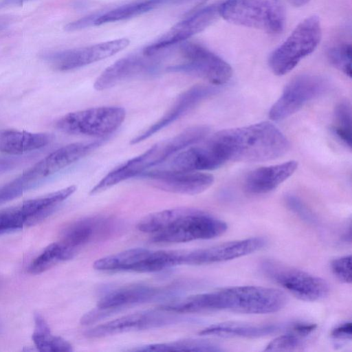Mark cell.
Listing matches in <instances>:
<instances>
[{"label":"cell","mask_w":352,"mask_h":352,"mask_svg":"<svg viewBox=\"0 0 352 352\" xmlns=\"http://www.w3.org/2000/svg\"><path fill=\"white\" fill-rule=\"evenodd\" d=\"M125 116L122 107H98L69 113L57 120L56 126L69 134L102 137L118 129Z\"/></svg>","instance_id":"cell-8"},{"label":"cell","mask_w":352,"mask_h":352,"mask_svg":"<svg viewBox=\"0 0 352 352\" xmlns=\"http://www.w3.org/2000/svg\"><path fill=\"white\" fill-rule=\"evenodd\" d=\"M329 87L322 77L302 74L294 78L269 111L273 120L285 119L297 112L306 103L322 95Z\"/></svg>","instance_id":"cell-11"},{"label":"cell","mask_w":352,"mask_h":352,"mask_svg":"<svg viewBox=\"0 0 352 352\" xmlns=\"http://www.w3.org/2000/svg\"><path fill=\"white\" fill-rule=\"evenodd\" d=\"M50 140V136L44 133L3 129L0 131V151L21 155L45 146Z\"/></svg>","instance_id":"cell-24"},{"label":"cell","mask_w":352,"mask_h":352,"mask_svg":"<svg viewBox=\"0 0 352 352\" xmlns=\"http://www.w3.org/2000/svg\"><path fill=\"white\" fill-rule=\"evenodd\" d=\"M289 3L295 7H300L307 4L310 0H286Z\"/></svg>","instance_id":"cell-38"},{"label":"cell","mask_w":352,"mask_h":352,"mask_svg":"<svg viewBox=\"0 0 352 352\" xmlns=\"http://www.w3.org/2000/svg\"><path fill=\"white\" fill-rule=\"evenodd\" d=\"M352 115L351 106L345 102L337 105L334 112L333 133L346 146L351 148Z\"/></svg>","instance_id":"cell-30"},{"label":"cell","mask_w":352,"mask_h":352,"mask_svg":"<svg viewBox=\"0 0 352 352\" xmlns=\"http://www.w3.org/2000/svg\"><path fill=\"white\" fill-rule=\"evenodd\" d=\"M165 4H171V0H140L132 2L105 13L98 14L94 21V25L130 19Z\"/></svg>","instance_id":"cell-26"},{"label":"cell","mask_w":352,"mask_h":352,"mask_svg":"<svg viewBox=\"0 0 352 352\" xmlns=\"http://www.w3.org/2000/svg\"><path fill=\"white\" fill-rule=\"evenodd\" d=\"M9 20L6 17H0V31L4 30L9 25Z\"/></svg>","instance_id":"cell-39"},{"label":"cell","mask_w":352,"mask_h":352,"mask_svg":"<svg viewBox=\"0 0 352 352\" xmlns=\"http://www.w3.org/2000/svg\"><path fill=\"white\" fill-rule=\"evenodd\" d=\"M23 160L24 157H20L19 155L0 158V173L13 168Z\"/></svg>","instance_id":"cell-37"},{"label":"cell","mask_w":352,"mask_h":352,"mask_svg":"<svg viewBox=\"0 0 352 352\" xmlns=\"http://www.w3.org/2000/svg\"><path fill=\"white\" fill-rule=\"evenodd\" d=\"M205 125L189 127L180 133L160 141L143 153L114 168L90 190L91 195L99 193L131 177H138L166 160L183 149L201 142L209 133Z\"/></svg>","instance_id":"cell-3"},{"label":"cell","mask_w":352,"mask_h":352,"mask_svg":"<svg viewBox=\"0 0 352 352\" xmlns=\"http://www.w3.org/2000/svg\"><path fill=\"white\" fill-rule=\"evenodd\" d=\"M72 193V189L66 187L0 212V234L38 223Z\"/></svg>","instance_id":"cell-10"},{"label":"cell","mask_w":352,"mask_h":352,"mask_svg":"<svg viewBox=\"0 0 352 352\" xmlns=\"http://www.w3.org/2000/svg\"><path fill=\"white\" fill-rule=\"evenodd\" d=\"M261 270L276 284L305 301L320 300L329 292L325 280L276 260H263Z\"/></svg>","instance_id":"cell-6"},{"label":"cell","mask_w":352,"mask_h":352,"mask_svg":"<svg viewBox=\"0 0 352 352\" xmlns=\"http://www.w3.org/2000/svg\"><path fill=\"white\" fill-rule=\"evenodd\" d=\"M138 177L162 190L189 195L205 191L214 182L213 176L210 174L169 168L148 170Z\"/></svg>","instance_id":"cell-15"},{"label":"cell","mask_w":352,"mask_h":352,"mask_svg":"<svg viewBox=\"0 0 352 352\" xmlns=\"http://www.w3.org/2000/svg\"><path fill=\"white\" fill-rule=\"evenodd\" d=\"M129 43L128 38H118L78 49L45 53L43 58L59 71H69L109 58Z\"/></svg>","instance_id":"cell-13"},{"label":"cell","mask_w":352,"mask_h":352,"mask_svg":"<svg viewBox=\"0 0 352 352\" xmlns=\"http://www.w3.org/2000/svg\"><path fill=\"white\" fill-rule=\"evenodd\" d=\"M287 302L280 290L261 286H234L190 296L163 305L160 308L168 311L197 313L227 311L248 314L276 312Z\"/></svg>","instance_id":"cell-1"},{"label":"cell","mask_w":352,"mask_h":352,"mask_svg":"<svg viewBox=\"0 0 352 352\" xmlns=\"http://www.w3.org/2000/svg\"><path fill=\"white\" fill-rule=\"evenodd\" d=\"M180 52L184 62L169 66L167 71L200 77L216 85L226 83L232 77L230 65L200 44L189 41L182 43Z\"/></svg>","instance_id":"cell-9"},{"label":"cell","mask_w":352,"mask_h":352,"mask_svg":"<svg viewBox=\"0 0 352 352\" xmlns=\"http://www.w3.org/2000/svg\"><path fill=\"white\" fill-rule=\"evenodd\" d=\"M352 324L350 321L342 322L331 331V336L336 340L346 341L351 340Z\"/></svg>","instance_id":"cell-35"},{"label":"cell","mask_w":352,"mask_h":352,"mask_svg":"<svg viewBox=\"0 0 352 352\" xmlns=\"http://www.w3.org/2000/svg\"><path fill=\"white\" fill-rule=\"evenodd\" d=\"M69 256L58 242H54L30 263L28 271L31 274H38L50 269L58 262L69 259Z\"/></svg>","instance_id":"cell-29"},{"label":"cell","mask_w":352,"mask_h":352,"mask_svg":"<svg viewBox=\"0 0 352 352\" xmlns=\"http://www.w3.org/2000/svg\"><path fill=\"white\" fill-rule=\"evenodd\" d=\"M136 351H221L223 349L219 344L211 341L199 339H185L164 343L146 344L138 346Z\"/></svg>","instance_id":"cell-28"},{"label":"cell","mask_w":352,"mask_h":352,"mask_svg":"<svg viewBox=\"0 0 352 352\" xmlns=\"http://www.w3.org/2000/svg\"><path fill=\"white\" fill-rule=\"evenodd\" d=\"M296 161L260 167L249 173L245 179L244 187L250 194L261 195L276 188L296 171Z\"/></svg>","instance_id":"cell-20"},{"label":"cell","mask_w":352,"mask_h":352,"mask_svg":"<svg viewBox=\"0 0 352 352\" xmlns=\"http://www.w3.org/2000/svg\"><path fill=\"white\" fill-rule=\"evenodd\" d=\"M321 35L320 22L316 16L300 22L270 54L268 63L274 74L283 76L292 70L303 58L315 50Z\"/></svg>","instance_id":"cell-5"},{"label":"cell","mask_w":352,"mask_h":352,"mask_svg":"<svg viewBox=\"0 0 352 352\" xmlns=\"http://www.w3.org/2000/svg\"><path fill=\"white\" fill-rule=\"evenodd\" d=\"M226 162H257L283 155L289 143L273 124L263 122L217 132L208 140Z\"/></svg>","instance_id":"cell-2"},{"label":"cell","mask_w":352,"mask_h":352,"mask_svg":"<svg viewBox=\"0 0 352 352\" xmlns=\"http://www.w3.org/2000/svg\"><path fill=\"white\" fill-rule=\"evenodd\" d=\"M219 10L230 23L271 34L281 32L285 26V10L280 0H226Z\"/></svg>","instance_id":"cell-4"},{"label":"cell","mask_w":352,"mask_h":352,"mask_svg":"<svg viewBox=\"0 0 352 352\" xmlns=\"http://www.w3.org/2000/svg\"><path fill=\"white\" fill-rule=\"evenodd\" d=\"M351 256H344L331 262V269L335 276L344 283H351Z\"/></svg>","instance_id":"cell-34"},{"label":"cell","mask_w":352,"mask_h":352,"mask_svg":"<svg viewBox=\"0 0 352 352\" xmlns=\"http://www.w3.org/2000/svg\"><path fill=\"white\" fill-rule=\"evenodd\" d=\"M223 221L200 210L188 208L186 212L166 229L153 234L156 243H184L216 238L227 230Z\"/></svg>","instance_id":"cell-7"},{"label":"cell","mask_w":352,"mask_h":352,"mask_svg":"<svg viewBox=\"0 0 352 352\" xmlns=\"http://www.w3.org/2000/svg\"><path fill=\"white\" fill-rule=\"evenodd\" d=\"M160 71V63L157 55H130L107 67L96 78L94 87L102 91L125 81L155 76Z\"/></svg>","instance_id":"cell-12"},{"label":"cell","mask_w":352,"mask_h":352,"mask_svg":"<svg viewBox=\"0 0 352 352\" xmlns=\"http://www.w3.org/2000/svg\"><path fill=\"white\" fill-rule=\"evenodd\" d=\"M161 293L158 288L141 284L117 289L101 298L97 308L85 314L80 322L82 324L93 323L121 309L149 302L160 296Z\"/></svg>","instance_id":"cell-16"},{"label":"cell","mask_w":352,"mask_h":352,"mask_svg":"<svg viewBox=\"0 0 352 352\" xmlns=\"http://www.w3.org/2000/svg\"><path fill=\"white\" fill-rule=\"evenodd\" d=\"M109 220L98 217L75 221L63 230L58 242L72 258L79 248L104 230V228L109 226Z\"/></svg>","instance_id":"cell-22"},{"label":"cell","mask_w":352,"mask_h":352,"mask_svg":"<svg viewBox=\"0 0 352 352\" xmlns=\"http://www.w3.org/2000/svg\"><path fill=\"white\" fill-rule=\"evenodd\" d=\"M34 331L32 338L38 351L56 352L73 350L72 346L69 342L61 337L55 336L51 333L47 323L38 313L34 314Z\"/></svg>","instance_id":"cell-27"},{"label":"cell","mask_w":352,"mask_h":352,"mask_svg":"<svg viewBox=\"0 0 352 352\" xmlns=\"http://www.w3.org/2000/svg\"><path fill=\"white\" fill-rule=\"evenodd\" d=\"M98 14L85 16L80 19L68 23L65 27V30L68 32L81 30L89 26L94 25V21Z\"/></svg>","instance_id":"cell-36"},{"label":"cell","mask_w":352,"mask_h":352,"mask_svg":"<svg viewBox=\"0 0 352 352\" xmlns=\"http://www.w3.org/2000/svg\"><path fill=\"white\" fill-rule=\"evenodd\" d=\"M175 312L159 309L126 315L89 329L87 337L102 338L133 331L162 327L182 320Z\"/></svg>","instance_id":"cell-14"},{"label":"cell","mask_w":352,"mask_h":352,"mask_svg":"<svg viewBox=\"0 0 352 352\" xmlns=\"http://www.w3.org/2000/svg\"><path fill=\"white\" fill-rule=\"evenodd\" d=\"M263 237H251L223 243L209 248L182 251L184 265H206L221 263L248 255L266 244Z\"/></svg>","instance_id":"cell-17"},{"label":"cell","mask_w":352,"mask_h":352,"mask_svg":"<svg viewBox=\"0 0 352 352\" xmlns=\"http://www.w3.org/2000/svg\"><path fill=\"white\" fill-rule=\"evenodd\" d=\"M351 45L342 43L327 51V58L331 65L349 77L351 76Z\"/></svg>","instance_id":"cell-31"},{"label":"cell","mask_w":352,"mask_h":352,"mask_svg":"<svg viewBox=\"0 0 352 352\" xmlns=\"http://www.w3.org/2000/svg\"><path fill=\"white\" fill-rule=\"evenodd\" d=\"M225 162L208 141L202 145L189 146L170 162L169 169L181 171L214 170Z\"/></svg>","instance_id":"cell-21"},{"label":"cell","mask_w":352,"mask_h":352,"mask_svg":"<svg viewBox=\"0 0 352 352\" xmlns=\"http://www.w3.org/2000/svg\"><path fill=\"white\" fill-rule=\"evenodd\" d=\"M144 248H132L96 260L93 267L101 271L139 272V269L149 254Z\"/></svg>","instance_id":"cell-25"},{"label":"cell","mask_w":352,"mask_h":352,"mask_svg":"<svg viewBox=\"0 0 352 352\" xmlns=\"http://www.w3.org/2000/svg\"><path fill=\"white\" fill-rule=\"evenodd\" d=\"M302 338L287 331V333L279 336L272 340L264 349L271 351H285L299 350L303 346Z\"/></svg>","instance_id":"cell-32"},{"label":"cell","mask_w":352,"mask_h":352,"mask_svg":"<svg viewBox=\"0 0 352 352\" xmlns=\"http://www.w3.org/2000/svg\"><path fill=\"white\" fill-rule=\"evenodd\" d=\"M219 89L213 85H195L179 96L173 105L157 122L139 133L131 144L141 142L184 116L203 100L217 94Z\"/></svg>","instance_id":"cell-19"},{"label":"cell","mask_w":352,"mask_h":352,"mask_svg":"<svg viewBox=\"0 0 352 352\" xmlns=\"http://www.w3.org/2000/svg\"><path fill=\"white\" fill-rule=\"evenodd\" d=\"M285 201L287 208L302 220L311 224L316 223L317 220L314 214L298 197L287 195Z\"/></svg>","instance_id":"cell-33"},{"label":"cell","mask_w":352,"mask_h":352,"mask_svg":"<svg viewBox=\"0 0 352 352\" xmlns=\"http://www.w3.org/2000/svg\"><path fill=\"white\" fill-rule=\"evenodd\" d=\"M287 326L278 324L225 322L208 326L202 329L199 334L223 338H258L276 333Z\"/></svg>","instance_id":"cell-23"},{"label":"cell","mask_w":352,"mask_h":352,"mask_svg":"<svg viewBox=\"0 0 352 352\" xmlns=\"http://www.w3.org/2000/svg\"><path fill=\"white\" fill-rule=\"evenodd\" d=\"M219 6H208L177 23L155 42L146 47L142 54L148 56L158 55L170 46L183 43L203 31L217 19L219 15Z\"/></svg>","instance_id":"cell-18"}]
</instances>
